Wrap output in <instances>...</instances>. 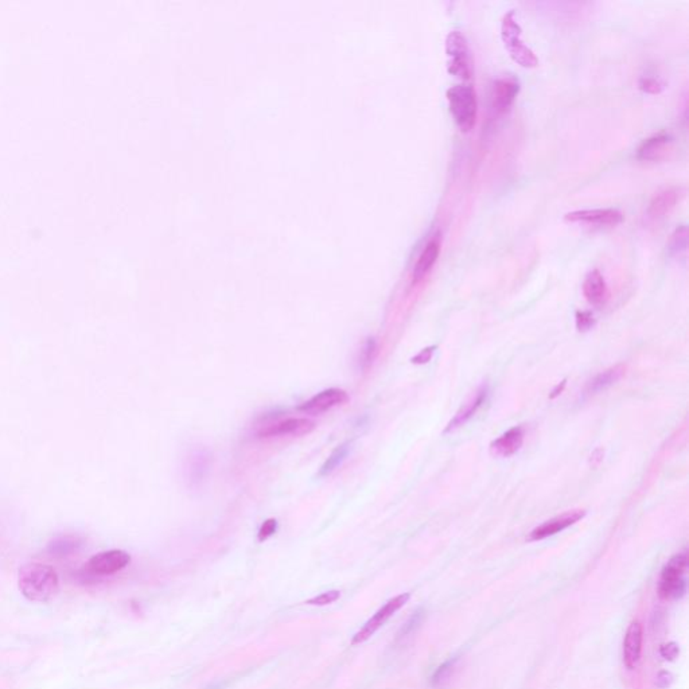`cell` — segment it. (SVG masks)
Wrapping results in <instances>:
<instances>
[{"label":"cell","mask_w":689,"mask_h":689,"mask_svg":"<svg viewBox=\"0 0 689 689\" xmlns=\"http://www.w3.org/2000/svg\"><path fill=\"white\" fill-rule=\"evenodd\" d=\"M18 587L26 599L46 603L58 594L60 578L51 566L27 563L19 568Z\"/></svg>","instance_id":"cell-1"},{"label":"cell","mask_w":689,"mask_h":689,"mask_svg":"<svg viewBox=\"0 0 689 689\" xmlns=\"http://www.w3.org/2000/svg\"><path fill=\"white\" fill-rule=\"evenodd\" d=\"M447 100L455 124L462 132H470L477 121L478 102L471 85L456 84L447 90Z\"/></svg>","instance_id":"cell-2"},{"label":"cell","mask_w":689,"mask_h":689,"mask_svg":"<svg viewBox=\"0 0 689 689\" xmlns=\"http://www.w3.org/2000/svg\"><path fill=\"white\" fill-rule=\"evenodd\" d=\"M522 30L517 22L514 11L505 14L501 22V36L505 48L512 60L520 67L533 69L538 67V58L528 45L522 41Z\"/></svg>","instance_id":"cell-3"},{"label":"cell","mask_w":689,"mask_h":689,"mask_svg":"<svg viewBox=\"0 0 689 689\" xmlns=\"http://www.w3.org/2000/svg\"><path fill=\"white\" fill-rule=\"evenodd\" d=\"M447 70L451 76L463 81L470 80L472 74L470 48L466 36L461 32H450L446 38Z\"/></svg>","instance_id":"cell-4"},{"label":"cell","mask_w":689,"mask_h":689,"mask_svg":"<svg viewBox=\"0 0 689 689\" xmlns=\"http://www.w3.org/2000/svg\"><path fill=\"white\" fill-rule=\"evenodd\" d=\"M411 595L408 592L405 594H402L393 599H390L389 602H387L386 605L383 606L371 618H370L368 622L364 625V627H361L360 632H357L354 634L353 639H352V645H360L368 639L384 625L387 622L388 620L397 611L403 607L408 601H409Z\"/></svg>","instance_id":"cell-5"},{"label":"cell","mask_w":689,"mask_h":689,"mask_svg":"<svg viewBox=\"0 0 689 689\" xmlns=\"http://www.w3.org/2000/svg\"><path fill=\"white\" fill-rule=\"evenodd\" d=\"M130 563H131L130 554L121 550H111L92 556L85 564V568L86 571L93 575L108 576L124 570Z\"/></svg>","instance_id":"cell-6"},{"label":"cell","mask_w":689,"mask_h":689,"mask_svg":"<svg viewBox=\"0 0 689 689\" xmlns=\"http://www.w3.org/2000/svg\"><path fill=\"white\" fill-rule=\"evenodd\" d=\"M520 93V81L513 74H503L493 86V107L498 114L510 109Z\"/></svg>","instance_id":"cell-7"},{"label":"cell","mask_w":689,"mask_h":689,"mask_svg":"<svg viewBox=\"0 0 689 689\" xmlns=\"http://www.w3.org/2000/svg\"><path fill=\"white\" fill-rule=\"evenodd\" d=\"M567 222H585L601 226H615L623 221V214L617 209H585L575 210L564 216Z\"/></svg>","instance_id":"cell-8"},{"label":"cell","mask_w":689,"mask_h":689,"mask_svg":"<svg viewBox=\"0 0 689 689\" xmlns=\"http://www.w3.org/2000/svg\"><path fill=\"white\" fill-rule=\"evenodd\" d=\"M685 196V189L681 186H672L658 191L652 198L648 207V216L652 219H660L669 214L674 206Z\"/></svg>","instance_id":"cell-9"},{"label":"cell","mask_w":689,"mask_h":689,"mask_svg":"<svg viewBox=\"0 0 689 689\" xmlns=\"http://www.w3.org/2000/svg\"><path fill=\"white\" fill-rule=\"evenodd\" d=\"M585 516H586V512L580 510V509L570 510V512H566L560 516H556L554 519H551V520L538 525V528H535L529 535V540L538 541V540L554 536L556 533H559L573 524H576L579 520H582Z\"/></svg>","instance_id":"cell-10"},{"label":"cell","mask_w":689,"mask_h":689,"mask_svg":"<svg viewBox=\"0 0 689 689\" xmlns=\"http://www.w3.org/2000/svg\"><path fill=\"white\" fill-rule=\"evenodd\" d=\"M348 400H349V395L343 389L330 388L322 390L320 393L311 397L308 402L299 405L298 409L308 414H322L325 411H329L334 407L346 403Z\"/></svg>","instance_id":"cell-11"},{"label":"cell","mask_w":689,"mask_h":689,"mask_svg":"<svg viewBox=\"0 0 689 689\" xmlns=\"http://www.w3.org/2000/svg\"><path fill=\"white\" fill-rule=\"evenodd\" d=\"M314 428L315 424L308 419H287L263 428L259 432V435L261 437H285V435L302 437L306 434H310Z\"/></svg>","instance_id":"cell-12"},{"label":"cell","mask_w":689,"mask_h":689,"mask_svg":"<svg viewBox=\"0 0 689 689\" xmlns=\"http://www.w3.org/2000/svg\"><path fill=\"white\" fill-rule=\"evenodd\" d=\"M672 142V135L667 131L655 134L639 144L637 158L639 161H660L665 155V152L669 150Z\"/></svg>","instance_id":"cell-13"},{"label":"cell","mask_w":689,"mask_h":689,"mask_svg":"<svg viewBox=\"0 0 689 689\" xmlns=\"http://www.w3.org/2000/svg\"><path fill=\"white\" fill-rule=\"evenodd\" d=\"M642 652V626L639 622H632L627 627L623 641V662L626 668L634 669L639 665Z\"/></svg>","instance_id":"cell-14"},{"label":"cell","mask_w":689,"mask_h":689,"mask_svg":"<svg viewBox=\"0 0 689 689\" xmlns=\"http://www.w3.org/2000/svg\"><path fill=\"white\" fill-rule=\"evenodd\" d=\"M488 387H485V386H484V387L479 388V389L477 390L475 396L471 399L470 402L465 404V405H463V407H462V408H461V409L456 412V415H455L454 418H453V421L449 423V425H447V428L444 430V432H446V434H447V432H451V431H454V430H456V428L462 427L463 424H466L468 421H470L471 418H472V416H474V415L478 412V409H479V408H481L484 404L486 403V400H488Z\"/></svg>","instance_id":"cell-15"},{"label":"cell","mask_w":689,"mask_h":689,"mask_svg":"<svg viewBox=\"0 0 689 689\" xmlns=\"http://www.w3.org/2000/svg\"><path fill=\"white\" fill-rule=\"evenodd\" d=\"M583 294L586 299L594 306H601L608 298V289L603 275L599 269H592L586 275L583 282Z\"/></svg>","instance_id":"cell-16"},{"label":"cell","mask_w":689,"mask_h":689,"mask_svg":"<svg viewBox=\"0 0 689 689\" xmlns=\"http://www.w3.org/2000/svg\"><path fill=\"white\" fill-rule=\"evenodd\" d=\"M522 443H524L522 427H513L507 432H505L503 437L496 439L490 447L493 454L507 458L510 455L516 454L521 449Z\"/></svg>","instance_id":"cell-17"},{"label":"cell","mask_w":689,"mask_h":689,"mask_svg":"<svg viewBox=\"0 0 689 689\" xmlns=\"http://www.w3.org/2000/svg\"><path fill=\"white\" fill-rule=\"evenodd\" d=\"M439 253H440V236L437 233L427 243V245L424 247L423 252L415 264V268H414V280L415 282L421 280L435 266Z\"/></svg>","instance_id":"cell-18"},{"label":"cell","mask_w":689,"mask_h":689,"mask_svg":"<svg viewBox=\"0 0 689 689\" xmlns=\"http://www.w3.org/2000/svg\"><path fill=\"white\" fill-rule=\"evenodd\" d=\"M623 373H625V367L623 365H615V367H613L610 369L599 373L595 378H592L589 381V387H587L589 393H598V392H602V390H605L607 388L611 387L618 380H621Z\"/></svg>","instance_id":"cell-19"},{"label":"cell","mask_w":689,"mask_h":689,"mask_svg":"<svg viewBox=\"0 0 689 689\" xmlns=\"http://www.w3.org/2000/svg\"><path fill=\"white\" fill-rule=\"evenodd\" d=\"M687 567H688V555H687V552H683V554L673 556L672 559L669 560V563L662 570L661 580H676V579H681L683 575H684V572L687 570Z\"/></svg>","instance_id":"cell-20"},{"label":"cell","mask_w":689,"mask_h":689,"mask_svg":"<svg viewBox=\"0 0 689 689\" xmlns=\"http://www.w3.org/2000/svg\"><path fill=\"white\" fill-rule=\"evenodd\" d=\"M685 589H687V583L681 578V579H676V580H661L658 592H660V596L664 599H669V598L678 599V598L684 596Z\"/></svg>","instance_id":"cell-21"},{"label":"cell","mask_w":689,"mask_h":689,"mask_svg":"<svg viewBox=\"0 0 689 689\" xmlns=\"http://www.w3.org/2000/svg\"><path fill=\"white\" fill-rule=\"evenodd\" d=\"M349 446H350L349 443H345V444L336 447L332 455L327 458V461L323 463V466L320 468L318 475L325 477V475H329L330 472L336 470V468L346 459V456L349 454V449H350Z\"/></svg>","instance_id":"cell-22"},{"label":"cell","mask_w":689,"mask_h":689,"mask_svg":"<svg viewBox=\"0 0 689 689\" xmlns=\"http://www.w3.org/2000/svg\"><path fill=\"white\" fill-rule=\"evenodd\" d=\"M688 245V229L685 225L678 226L669 241V251L672 254H680L681 252L687 251Z\"/></svg>","instance_id":"cell-23"},{"label":"cell","mask_w":689,"mask_h":689,"mask_svg":"<svg viewBox=\"0 0 689 689\" xmlns=\"http://www.w3.org/2000/svg\"><path fill=\"white\" fill-rule=\"evenodd\" d=\"M639 86L642 92L650 93V95L661 93L667 88V85L662 80H660L658 77H652V76H642L639 79Z\"/></svg>","instance_id":"cell-24"},{"label":"cell","mask_w":689,"mask_h":689,"mask_svg":"<svg viewBox=\"0 0 689 689\" xmlns=\"http://www.w3.org/2000/svg\"><path fill=\"white\" fill-rule=\"evenodd\" d=\"M376 354H377V342L374 338H368L365 345H364V349L361 350V355H360L361 369H367L368 367L371 365Z\"/></svg>","instance_id":"cell-25"},{"label":"cell","mask_w":689,"mask_h":689,"mask_svg":"<svg viewBox=\"0 0 689 689\" xmlns=\"http://www.w3.org/2000/svg\"><path fill=\"white\" fill-rule=\"evenodd\" d=\"M455 662H456V658H451L437 668V672L434 673V676H432V685H435V687L443 685L450 678L451 673L454 671Z\"/></svg>","instance_id":"cell-26"},{"label":"cell","mask_w":689,"mask_h":689,"mask_svg":"<svg viewBox=\"0 0 689 689\" xmlns=\"http://www.w3.org/2000/svg\"><path fill=\"white\" fill-rule=\"evenodd\" d=\"M76 547H77V544H76L74 540L60 538V540H55L53 544H50L49 551H50L53 555L67 556L69 554H71L76 550Z\"/></svg>","instance_id":"cell-27"},{"label":"cell","mask_w":689,"mask_h":689,"mask_svg":"<svg viewBox=\"0 0 689 689\" xmlns=\"http://www.w3.org/2000/svg\"><path fill=\"white\" fill-rule=\"evenodd\" d=\"M423 617H424L423 610H418V611H415V613H414V615H412V617H411V618H409L407 622L404 623L402 630H400V632H399V634H397V636H399V639H403V637L409 636L411 633H414V632H415V630L419 627V625H421V621H423Z\"/></svg>","instance_id":"cell-28"},{"label":"cell","mask_w":689,"mask_h":689,"mask_svg":"<svg viewBox=\"0 0 689 689\" xmlns=\"http://www.w3.org/2000/svg\"><path fill=\"white\" fill-rule=\"evenodd\" d=\"M596 323L591 311H576V329L580 333L589 332Z\"/></svg>","instance_id":"cell-29"},{"label":"cell","mask_w":689,"mask_h":689,"mask_svg":"<svg viewBox=\"0 0 689 689\" xmlns=\"http://www.w3.org/2000/svg\"><path fill=\"white\" fill-rule=\"evenodd\" d=\"M339 596H341V592H339V591H336V589H333V591L323 592V594H320V595L315 596V598L308 599L306 603L311 606L330 605V603H334L336 601H338V599H339Z\"/></svg>","instance_id":"cell-30"},{"label":"cell","mask_w":689,"mask_h":689,"mask_svg":"<svg viewBox=\"0 0 689 689\" xmlns=\"http://www.w3.org/2000/svg\"><path fill=\"white\" fill-rule=\"evenodd\" d=\"M437 345H434V346H428V348L423 349L421 353H418L415 357L411 358V362L412 364H416V365H423V364L430 362L431 358H432V355L435 353V350H437Z\"/></svg>","instance_id":"cell-31"},{"label":"cell","mask_w":689,"mask_h":689,"mask_svg":"<svg viewBox=\"0 0 689 689\" xmlns=\"http://www.w3.org/2000/svg\"><path fill=\"white\" fill-rule=\"evenodd\" d=\"M278 531V521L275 519H269L264 522L259 531V541H264L271 538Z\"/></svg>","instance_id":"cell-32"},{"label":"cell","mask_w":689,"mask_h":689,"mask_svg":"<svg viewBox=\"0 0 689 689\" xmlns=\"http://www.w3.org/2000/svg\"><path fill=\"white\" fill-rule=\"evenodd\" d=\"M660 653H661V656L664 657L665 660L673 661L676 657L678 656L680 649H678V645L676 642H668V643H665V645L661 646Z\"/></svg>","instance_id":"cell-33"},{"label":"cell","mask_w":689,"mask_h":689,"mask_svg":"<svg viewBox=\"0 0 689 689\" xmlns=\"http://www.w3.org/2000/svg\"><path fill=\"white\" fill-rule=\"evenodd\" d=\"M673 674L668 671H661L657 674L656 685L660 689L669 688L672 685Z\"/></svg>","instance_id":"cell-34"},{"label":"cell","mask_w":689,"mask_h":689,"mask_svg":"<svg viewBox=\"0 0 689 689\" xmlns=\"http://www.w3.org/2000/svg\"><path fill=\"white\" fill-rule=\"evenodd\" d=\"M566 386H567V380H563L560 384H557V386L552 389V392H551V395H550V399H556L559 395H561V392L564 390Z\"/></svg>","instance_id":"cell-35"},{"label":"cell","mask_w":689,"mask_h":689,"mask_svg":"<svg viewBox=\"0 0 689 689\" xmlns=\"http://www.w3.org/2000/svg\"><path fill=\"white\" fill-rule=\"evenodd\" d=\"M599 450H601V449H599ZM599 450H596V451H595V453L592 454V456H591V462H595V463H599V462L602 461V458H603V453H602V454L601 455H598V453H599Z\"/></svg>","instance_id":"cell-36"}]
</instances>
